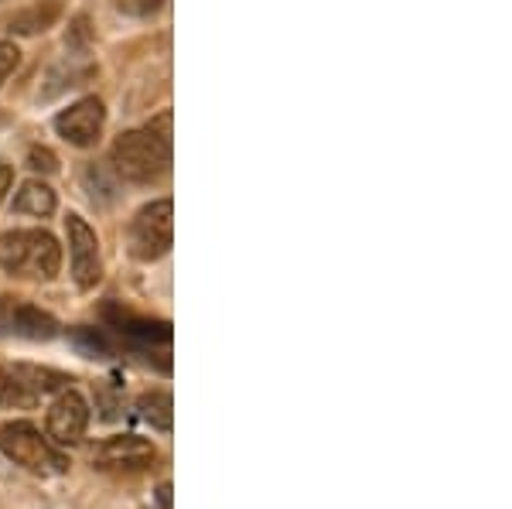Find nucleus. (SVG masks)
<instances>
[{"label":"nucleus","mask_w":512,"mask_h":509,"mask_svg":"<svg viewBox=\"0 0 512 509\" xmlns=\"http://www.w3.org/2000/svg\"><path fill=\"white\" fill-rule=\"evenodd\" d=\"M0 267L11 277L52 281L62 267V250L45 229H11L0 236Z\"/></svg>","instance_id":"nucleus-1"},{"label":"nucleus","mask_w":512,"mask_h":509,"mask_svg":"<svg viewBox=\"0 0 512 509\" xmlns=\"http://www.w3.org/2000/svg\"><path fill=\"white\" fill-rule=\"evenodd\" d=\"M113 171L120 178L134 185H147V182H158L164 171L171 168V141L154 134L151 127L144 130H130V134L117 137L110 151Z\"/></svg>","instance_id":"nucleus-2"},{"label":"nucleus","mask_w":512,"mask_h":509,"mask_svg":"<svg viewBox=\"0 0 512 509\" xmlns=\"http://www.w3.org/2000/svg\"><path fill=\"white\" fill-rule=\"evenodd\" d=\"M0 455L11 458L14 465H21L24 472L41 475V479L62 475L69 469L62 451L48 438H41V431L28 421H7L0 428Z\"/></svg>","instance_id":"nucleus-3"},{"label":"nucleus","mask_w":512,"mask_h":509,"mask_svg":"<svg viewBox=\"0 0 512 509\" xmlns=\"http://www.w3.org/2000/svg\"><path fill=\"white\" fill-rule=\"evenodd\" d=\"M127 240H130V257L140 260V264L161 260L171 250V243H175V205L168 199L144 205L134 216V223H130Z\"/></svg>","instance_id":"nucleus-4"},{"label":"nucleus","mask_w":512,"mask_h":509,"mask_svg":"<svg viewBox=\"0 0 512 509\" xmlns=\"http://www.w3.org/2000/svg\"><path fill=\"white\" fill-rule=\"evenodd\" d=\"M69 376L59 369L48 366H28V363H14V366H0V404L4 407H35L45 393L65 390L69 387Z\"/></svg>","instance_id":"nucleus-5"},{"label":"nucleus","mask_w":512,"mask_h":509,"mask_svg":"<svg viewBox=\"0 0 512 509\" xmlns=\"http://www.w3.org/2000/svg\"><path fill=\"white\" fill-rule=\"evenodd\" d=\"M93 465L103 472H147L158 465V448L137 434H120L93 448Z\"/></svg>","instance_id":"nucleus-6"},{"label":"nucleus","mask_w":512,"mask_h":509,"mask_svg":"<svg viewBox=\"0 0 512 509\" xmlns=\"http://www.w3.org/2000/svg\"><path fill=\"white\" fill-rule=\"evenodd\" d=\"M48 438L55 445H79L86 438V428H89V404L79 390H59V397L52 400L48 407Z\"/></svg>","instance_id":"nucleus-7"},{"label":"nucleus","mask_w":512,"mask_h":509,"mask_svg":"<svg viewBox=\"0 0 512 509\" xmlns=\"http://www.w3.org/2000/svg\"><path fill=\"white\" fill-rule=\"evenodd\" d=\"M65 236H69V253H72V277L82 291H93L103 277V264H99V240L93 226L82 216L65 219Z\"/></svg>","instance_id":"nucleus-8"},{"label":"nucleus","mask_w":512,"mask_h":509,"mask_svg":"<svg viewBox=\"0 0 512 509\" xmlns=\"http://www.w3.org/2000/svg\"><path fill=\"white\" fill-rule=\"evenodd\" d=\"M103 123H106L103 103L96 96H86V100L72 103L69 110H62L55 117V130L72 147H93L99 141V134H103Z\"/></svg>","instance_id":"nucleus-9"},{"label":"nucleus","mask_w":512,"mask_h":509,"mask_svg":"<svg viewBox=\"0 0 512 509\" xmlns=\"http://www.w3.org/2000/svg\"><path fill=\"white\" fill-rule=\"evenodd\" d=\"M59 14H62V7L55 4V0H41V4H31L14 14V18H7V31H11V35H41V31L55 28Z\"/></svg>","instance_id":"nucleus-10"},{"label":"nucleus","mask_w":512,"mask_h":509,"mask_svg":"<svg viewBox=\"0 0 512 509\" xmlns=\"http://www.w3.org/2000/svg\"><path fill=\"white\" fill-rule=\"evenodd\" d=\"M14 212H21V216H35V219H48L55 212V192L45 182H24L21 192L14 195Z\"/></svg>","instance_id":"nucleus-11"},{"label":"nucleus","mask_w":512,"mask_h":509,"mask_svg":"<svg viewBox=\"0 0 512 509\" xmlns=\"http://www.w3.org/2000/svg\"><path fill=\"white\" fill-rule=\"evenodd\" d=\"M137 410L151 428L158 431H171L175 428V404H171V393L164 390H151L137 400Z\"/></svg>","instance_id":"nucleus-12"},{"label":"nucleus","mask_w":512,"mask_h":509,"mask_svg":"<svg viewBox=\"0 0 512 509\" xmlns=\"http://www.w3.org/2000/svg\"><path fill=\"white\" fill-rule=\"evenodd\" d=\"M14 328H18L21 335H28V339H52L59 325H55V318H48L45 311L24 305L14 311Z\"/></svg>","instance_id":"nucleus-13"},{"label":"nucleus","mask_w":512,"mask_h":509,"mask_svg":"<svg viewBox=\"0 0 512 509\" xmlns=\"http://www.w3.org/2000/svg\"><path fill=\"white\" fill-rule=\"evenodd\" d=\"M28 168L41 171V175H55V171H59V158H55L48 147H31V151H28Z\"/></svg>","instance_id":"nucleus-14"},{"label":"nucleus","mask_w":512,"mask_h":509,"mask_svg":"<svg viewBox=\"0 0 512 509\" xmlns=\"http://www.w3.org/2000/svg\"><path fill=\"white\" fill-rule=\"evenodd\" d=\"M18 59H21L18 45H14V41H0V82L18 69Z\"/></svg>","instance_id":"nucleus-15"},{"label":"nucleus","mask_w":512,"mask_h":509,"mask_svg":"<svg viewBox=\"0 0 512 509\" xmlns=\"http://www.w3.org/2000/svg\"><path fill=\"white\" fill-rule=\"evenodd\" d=\"M11 182H14V171H11V164H4L0 161V202H4V195L11 192Z\"/></svg>","instance_id":"nucleus-16"},{"label":"nucleus","mask_w":512,"mask_h":509,"mask_svg":"<svg viewBox=\"0 0 512 509\" xmlns=\"http://www.w3.org/2000/svg\"><path fill=\"white\" fill-rule=\"evenodd\" d=\"M161 7H164V0H137V11L144 14V18H147V14H154V11H161Z\"/></svg>","instance_id":"nucleus-17"},{"label":"nucleus","mask_w":512,"mask_h":509,"mask_svg":"<svg viewBox=\"0 0 512 509\" xmlns=\"http://www.w3.org/2000/svg\"><path fill=\"white\" fill-rule=\"evenodd\" d=\"M4 123H7V117H4V113H0V127H4Z\"/></svg>","instance_id":"nucleus-18"}]
</instances>
